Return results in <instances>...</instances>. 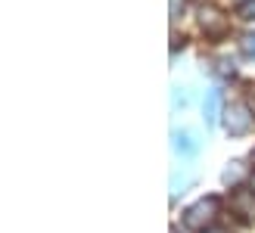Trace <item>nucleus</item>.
Wrapping results in <instances>:
<instances>
[{"mask_svg": "<svg viewBox=\"0 0 255 233\" xmlns=\"http://www.w3.org/2000/svg\"><path fill=\"white\" fill-rule=\"evenodd\" d=\"M202 118H206V124H218L221 118V90H212V94L206 97V106H202Z\"/></svg>", "mask_w": 255, "mask_h": 233, "instance_id": "4", "label": "nucleus"}, {"mask_svg": "<svg viewBox=\"0 0 255 233\" xmlns=\"http://www.w3.org/2000/svg\"><path fill=\"white\" fill-rule=\"evenodd\" d=\"M246 196H249V193H240V196L234 199V205H237V212H240V215H243V218H252L255 212H252V209H249V205H246Z\"/></svg>", "mask_w": 255, "mask_h": 233, "instance_id": "9", "label": "nucleus"}, {"mask_svg": "<svg viewBox=\"0 0 255 233\" xmlns=\"http://www.w3.org/2000/svg\"><path fill=\"white\" fill-rule=\"evenodd\" d=\"M199 25H202V31H206L212 41H221V37L227 34V16L218 9V6H212V3H202L199 6Z\"/></svg>", "mask_w": 255, "mask_h": 233, "instance_id": "3", "label": "nucleus"}, {"mask_svg": "<svg viewBox=\"0 0 255 233\" xmlns=\"http://www.w3.org/2000/svg\"><path fill=\"white\" fill-rule=\"evenodd\" d=\"M174 152H181V155H196L199 152V140L193 134H187V131H174Z\"/></svg>", "mask_w": 255, "mask_h": 233, "instance_id": "5", "label": "nucleus"}, {"mask_svg": "<svg viewBox=\"0 0 255 233\" xmlns=\"http://www.w3.org/2000/svg\"><path fill=\"white\" fill-rule=\"evenodd\" d=\"M252 121L255 118H252V112H249L246 103H231L227 112H224V131L231 137H246L252 131Z\"/></svg>", "mask_w": 255, "mask_h": 233, "instance_id": "2", "label": "nucleus"}, {"mask_svg": "<svg viewBox=\"0 0 255 233\" xmlns=\"http://www.w3.org/2000/svg\"><path fill=\"white\" fill-rule=\"evenodd\" d=\"M221 180H224L227 187H237L240 180H243V162H231V165L224 168V174H221Z\"/></svg>", "mask_w": 255, "mask_h": 233, "instance_id": "6", "label": "nucleus"}, {"mask_svg": "<svg viewBox=\"0 0 255 233\" xmlns=\"http://www.w3.org/2000/svg\"><path fill=\"white\" fill-rule=\"evenodd\" d=\"M218 212H221V199L218 196H206V199H199L196 205H190V209L184 212V224L190 230H202V233H206L215 224Z\"/></svg>", "mask_w": 255, "mask_h": 233, "instance_id": "1", "label": "nucleus"}, {"mask_svg": "<svg viewBox=\"0 0 255 233\" xmlns=\"http://www.w3.org/2000/svg\"><path fill=\"white\" fill-rule=\"evenodd\" d=\"M234 72H237L234 59H218V75H224V78H234Z\"/></svg>", "mask_w": 255, "mask_h": 233, "instance_id": "10", "label": "nucleus"}, {"mask_svg": "<svg viewBox=\"0 0 255 233\" xmlns=\"http://www.w3.org/2000/svg\"><path fill=\"white\" fill-rule=\"evenodd\" d=\"M237 16H240V19H246V22H252V19H255V0H240Z\"/></svg>", "mask_w": 255, "mask_h": 233, "instance_id": "7", "label": "nucleus"}, {"mask_svg": "<svg viewBox=\"0 0 255 233\" xmlns=\"http://www.w3.org/2000/svg\"><path fill=\"white\" fill-rule=\"evenodd\" d=\"M209 233H224V230H209Z\"/></svg>", "mask_w": 255, "mask_h": 233, "instance_id": "12", "label": "nucleus"}, {"mask_svg": "<svg viewBox=\"0 0 255 233\" xmlns=\"http://www.w3.org/2000/svg\"><path fill=\"white\" fill-rule=\"evenodd\" d=\"M240 50H243L246 56H255V31H246L240 37Z\"/></svg>", "mask_w": 255, "mask_h": 233, "instance_id": "8", "label": "nucleus"}, {"mask_svg": "<svg viewBox=\"0 0 255 233\" xmlns=\"http://www.w3.org/2000/svg\"><path fill=\"white\" fill-rule=\"evenodd\" d=\"M252 165H255V149H252Z\"/></svg>", "mask_w": 255, "mask_h": 233, "instance_id": "13", "label": "nucleus"}, {"mask_svg": "<svg viewBox=\"0 0 255 233\" xmlns=\"http://www.w3.org/2000/svg\"><path fill=\"white\" fill-rule=\"evenodd\" d=\"M249 193L255 196V174H252V180H249Z\"/></svg>", "mask_w": 255, "mask_h": 233, "instance_id": "11", "label": "nucleus"}]
</instances>
